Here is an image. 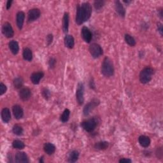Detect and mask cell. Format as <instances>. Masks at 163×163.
Segmentation results:
<instances>
[{
	"instance_id": "19",
	"label": "cell",
	"mask_w": 163,
	"mask_h": 163,
	"mask_svg": "<svg viewBox=\"0 0 163 163\" xmlns=\"http://www.w3.org/2000/svg\"><path fill=\"white\" fill-rule=\"evenodd\" d=\"M69 23H70L69 13L67 12H65L63 19V30L65 33H67L68 31Z\"/></svg>"
},
{
	"instance_id": "13",
	"label": "cell",
	"mask_w": 163,
	"mask_h": 163,
	"mask_svg": "<svg viewBox=\"0 0 163 163\" xmlns=\"http://www.w3.org/2000/svg\"><path fill=\"white\" fill-rule=\"evenodd\" d=\"M12 111H13V114L16 119L19 120L23 118L24 115V111H23V109L22 108V107L20 105H16L13 106L12 108Z\"/></svg>"
},
{
	"instance_id": "20",
	"label": "cell",
	"mask_w": 163,
	"mask_h": 163,
	"mask_svg": "<svg viewBox=\"0 0 163 163\" xmlns=\"http://www.w3.org/2000/svg\"><path fill=\"white\" fill-rule=\"evenodd\" d=\"M9 47L11 51V53L13 55H17L19 51V43L16 40H12L9 43Z\"/></svg>"
},
{
	"instance_id": "24",
	"label": "cell",
	"mask_w": 163,
	"mask_h": 163,
	"mask_svg": "<svg viewBox=\"0 0 163 163\" xmlns=\"http://www.w3.org/2000/svg\"><path fill=\"white\" fill-rule=\"evenodd\" d=\"M109 146V143L105 141H101V142H99L96 143L94 145V149L96 150H105Z\"/></svg>"
},
{
	"instance_id": "18",
	"label": "cell",
	"mask_w": 163,
	"mask_h": 163,
	"mask_svg": "<svg viewBox=\"0 0 163 163\" xmlns=\"http://www.w3.org/2000/svg\"><path fill=\"white\" fill-rule=\"evenodd\" d=\"M2 118L5 123H9L11 119L10 111L8 108H4L2 111Z\"/></svg>"
},
{
	"instance_id": "42",
	"label": "cell",
	"mask_w": 163,
	"mask_h": 163,
	"mask_svg": "<svg viewBox=\"0 0 163 163\" xmlns=\"http://www.w3.org/2000/svg\"><path fill=\"white\" fill-rule=\"evenodd\" d=\"M40 162H41V163H43L44 161H43V157H42V158H40Z\"/></svg>"
},
{
	"instance_id": "4",
	"label": "cell",
	"mask_w": 163,
	"mask_h": 163,
	"mask_svg": "<svg viewBox=\"0 0 163 163\" xmlns=\"http://www.w3.org/2000/svg\"><path fill=\"white\" fill-rule=\"evenodd\" d=\"M98 121L96 118H89L85 121H84L81 124L82 127L87 132H92L97 126Z\"/></svg>"
},
{
	"instance_id": "25",
	"label": "cell",
	"mask_w": 163,
	"mask_h": 163,
	"mask_svg": "<svg viewBox=\"0 0 163 163\" xmlns=\"http://www.w3.org/2000/svg\"><path fill=\"white\" fill-rule=\"evenodd\" d=\"M79 158V152L77 150H73L70 154L68 156V161L69 162H75L78 161Z\"/></svg>"
},
{
	"instance_id": "23",
	"label": "cell",
	"mask_w": 163,
	"mask_h": 163,
	"mask_svg": "<svg viewBox=\"0 0 163 163\" xmlns=\"http://www.w3.org/2000/svg\"><path fill=\"white\" fill-rule=\"evenodd\" d=\"M23 58L24 60L27 61H31L33 59V53L32 51L30 49H29L27 47L25 48L23 50Z\"/></svg>"
},
{
	"instance_id": "34",
	"label": "cell",
	"mask_w": 163,
	"mask_h": 163,
	"mask_svg": "<svg viewBox=\"0 0 163 163\" xmlns=\"http://www.w3.org/2000/svg\"><path fill=\"white\" fill-rule=\"evenodd\" d=\"M6 90H7L6 86L2 82L0 84V95L2 96L3 94H4L6 92Z\"/></svg>"
},
{
	"instance_id": "27",
	"label": "cell",
	"mask_w": 163,
	"mask_h": 163,
	"mask_svg": "<svg viewBox=\"0 0 163 163\" xmlns=\"http://www.w3.org/2000/svg\"><path fill=\"white\" fill-rule=\"evenodd\" d=\"M12 146H13V147L14 148V149L22 150V149H24L25 144L20 140L16 139V140H14L13 142Z\"/></svg>"
},
{
	"instance_id": "10",
	"label": "cell",
	"mask_w": 163,
	"mask_h": 163,
	"mask_svg": "<svg viewBox=\"0 0 163 163\" xmlns=\"http://www.w3.org/2000/svg\"><path fill=\"white\" fill-rule=\"evenodd\" d=\"M81 35L86 43H90L92 39V34L88 27L84 26L81 30Z\"/></svg>"
},
{
	"instance_id": "35",
	"label": "cell",
	"mask_w": 163,
	"mask_h": 163,
	"mask_svg": "<svg viewBox=\"0 0 163 163\" xmlns=\"http://www.w3.org/2000/svg\"><path fill=\"white\" fill-rule=\"evenodd\" d=\"M46 41L47 43V45L49 46L50 44L53 43V35L52 34H49L47 36V38H46Z\"/></svg>"
},
{
	"instance_id": "6",
	"label": "cell",
	"mask_w": 163,
	"mask_h": 163,
	"mask_svg": "<svg viewBox=\"0 0 163 163\" xmlns=\"http://www.w3.org/2000/svg\"><path fill=\"white\" fill-rule=\"evenodd\" d=\"M90 54L94 58H98L103 54V50L101 47L98 43H92L89 47Z\"/></svg>"
},
{
	"instance_id": "5",
	"label": "cell",
	"mask_w": 163,
	"mask_h": 163,
	"mask_svg": "<svg viewBox=\"0 0 163 163\" xmlns=\"http://www.w3.org/2000/svg\"><path fill=\"white\" fill-rule=\"evenodd\" d=\"M100 103V101L98 99L94 98L89 103H87V104L85 106L84 108L83 113L85 116H87L91 114L92 111L96 107H98Z\"/></svg>"
},
{
	"instance_id": "1",
	"label": "cell",
	"mask_w": 163,
	"mask_h": 163,
	"mask_svg": "<svg viewBox=\"0 0 163 163\" xmlns=\"http://www.w3.org/2000/svg\"><path fill=\"white\" fill-rule=\"evenodd\" d=\"M92 13V6L88 3H83L78 5L77 7V13L75 21L78 25L82 24L90 19Z\"/></svg>"
},
{
	"instance_id": "37",
	"label": "cell",
	"mask_w": 163,
	"mask_h": 163,
	"mask_svg": "<svg viewBox=\"0 0 163 163\" xmlns=\"http://www.w3.org/2000/svg\"><path fill=\"white\" fill-rule=\"evenodd\" d=\"M89 86H90L91 89H95L96 85H95L94 82V80H93L92 78L90 80V82H89Z\"/></svg>"
},
{
	"instance_id": "15",
	"label": "cell",
	"mask_w": 163,
	"mask_h": 163,
	"mask_svg": "<svg viewBox=\"0 0 163 163\" xmlns=\"http://www.w3.org/2000/svg\"><path fill=\"white\" fill-rule=\"evenodd\" d=\"M24 19H25V13L22 11L19 12L16 16V23H17V26L20 30L23 29Z\"/></svg>"
},
{
	"instance_id": "8",
	"label": "cell",
	"mask_w": 163,
	"mask_h": 163,
	"mask_svg": "<svg viewBox=\"0 0 163 163\" xmlns=\"http://www.w3.org/2000/svg\"><path fill=\"white\" fill-rule=\"evenodd\" d=\"M2 33L6 38H12L14 35V31L12 25L9 23H5L2 26Z\"/></svg>"
},
{
	"instance_id": "28",
	"label": "cell",
	"mask_w": 163,
	"mask_h": 163,
	"mask_svg": "<svg viewBox=\"0 0 163 163\" xmlns=\"http://www.w3.org/2000/svg\"><path fill=\"white\" fill-rule=\"evenodd\" d=\"M70 115V110L69 109H65L63 113V114L61 115V118H60L61 121L63 123L68 122V121L69 120Z\"/></svg>"
},
{
	"instance_id": "30",
	"label": "cell",
	"mask_w": 163,
	"mask_h": 163,
	"mask_svg": "<svg viewBox=\"0 0 163 163\" xmlns=\"http://www.w3.org/2000/svg\"><path fill=\"white\" fill-rule=\"evenodd\" d=\"M12 131L13 132V134L17 136H20L23 132V128L20 126L19 124H16L13 125V127L12 128Z\"/></svg>"
},
{
	"instance_id": "39",
	"label": "cell",
	"mask_w": 163,
	"mask_h": 163,
	"mask_svg": "<svg viewBox=\"0 0 163 163\" xmlns=\"http://www.w3.org/2000/svg\"><path fill=\"white\" fill-rule=\"evenodd\" d=\"M156 154H157V156L158 158H162V149L160 148V149H158V150L156 152Z\"/></svg>"
},
{
	"instance_id": "12",
	"label": "cell",
	"mask_w": 163,
	"mask_h": 163,
	"mask_svg": "<svg viewBox=\"0 0 163 163\" xmlns=\"http://www.w3.org/2000/svg\"><path fill=\"white\" fill-rule=\"evenodd\" d=\"M15 161L17 163H28L29 162L27 154L24 152H18L15 156Z\"/></svg>"
},
{
	"instance_id": "9",
	"label": "cell",
	"mask_w": 163,
	"mask_h": 163,
	"mask_svg": "<svg viewBox=\"0 0 163 163\" xmlns=\"http://www.w3.org/2000/svg\"><path fill=\"white\" fill-rule=\"evenodd\" d=\"M40 11L38 9H33L28 12L27 20L29 23L35 21L40 17Z\"/></svg>"
},
{
	"instance_id": "36",
	"label": "cell",
	"mask_w": 163,
	"mask_h": 163,
	"mask_svg": "<svg viewBox=\"0 0 163 163\" xmlns=\"http://www.w3.org/2000/svg\"><path fill=\"white\" fill-rule=\"evenodd\" d=\"M158 31L159 32L160 34L162 36V32H163V29H162V24L161 23H158Z\"/></svg>"
},
{
	"instance_id": "29",
	"label": "cell",
	"mask_w": 163,
	"mask_h": 163,
	"mask_svg": "<svg viewBox=\"0 0 163 163\" xmlns=\"http://www.w3.org/2000/svg\"><path fill=\"white\" fill-rule=\"evenodd\" d=\"M23 83H24V80L21 77H17L16 78H15L13 82L14 87L16 89H20L22 87H23Z\"/></svg>"
},
{
	"instance_id": "40",
	"label": "cell",
	"mask_w": 163,
	"mask_h": 163,
	"mask_svg": "<svg viewBox=\"0 0 163 163\" xmlns=\"http://www.w3.org/2000/svg\"><path fill=\"white\" fill-rule=\"evenodd\" d=\"M12 3H13L12 0H9V1L7 2V3H6V9L7 10H9L10 9Z\"/></svg>"
},
{
	"instance_id": "22",
	"label": "cell",
	"mask_w": 163,
	"mask_h": 163,
	"mask_svg": "<svg viewBox=\"0 0 163 163\" xmlns=\"http://www.w3.org/2000/svg\"><path fill=\"white\" fill-rule=\"evenodd\" d=\"M43 150L48 155H53L56 151V147L51 143H47L43 146Z\"/></svg>"
},
{
	"instance_id": "17",
	"label": "cell",
	"mask_w": 163,
	"mask_h": 163,
	"mask_svg": "<svg viewBox=\"0 0 163 163\" xmlns=\"http://www.w3.org/2000/svg\"><path fill=\"white\" fill-rule=\"evenodd\" d=\"M115 9L117 13L122 17H124L125 15V10L123 5L119 1L115 2Z\"/></svg>"
},
{
	"instance_id": "3",
	"label": "cell",
	"mask_w": 163,
	"mask_h": 163,
	"mask_svg": "<svg viewBox=\"0 0 163 163\" xmlns=\"http://www.w3.org/2000/svg\"><path fill=\"white\" fill-rule=\"evenodd\" d=\"M154 69L149 66L144 68L139 73V81L142 84L149 83L152 80L154 75Z\"/></svg>"
},
{
	"instance_id": "38",
	"label": "cell",
	"mask_w": 163,
	"mask_h": 163,
	"mask_svg": "<svg viewBox=\"0 0 163 163\" xmlns=\"http://www.w3.org/2000/svg\"><path fill=\"white\" fill-rule=\"evenodd\" d=\"M131 162H132V161L129 159L123 158V159H121V160H119L120 163H131Z\"/></svg>"
},
{
	"instance_id": "31",
	"label": "cell",
	"mask_w": 163,
	"mask_h": 163,
	"mask_svg": "<svg viewBox=\"0 0 163 163\" xmlns=\"http://www.w3.org/2000/svg\"><path fill=\"white\" fill-rule=\"evenodd\" d=\"M105 2L102 1V0H99V1H95L94 5V8L96 10H101L103 6L105 5Z\"/></svg>"
},
{
	"instance_id": "2",
	"label": "cell",
	"mask_w": 163,
	"mask_h": 163,
	"mask_svg": "<svg viewBox=\"0 0 163 163\" xmlns=\"http://www.w3.org/2000/svg\"><path fill=\"white\" fill-rule=\"evenodd\" d=\"M101 73L106 77H110L114 74V66L113 62L108 57H105L103 59L101 64Z\"/></svg>"
},
{
	"instance_id": "43",
	"label": "cell",
	"mask_w": 163,
	"mask_h": 163,
	"mask_svg": "<svg viewBox=\"0 0 163 163\" xmlns=\"http://www.w3.org/2000/svg\"><path fill=\"white\" fill-rule=\"evenodd\" d=\"M124 2L125 3H130L131 2V1H128V2L127 1H124Z\"/></svg>"
},
{
	"instance_id": "16",
	"label": "cell",
	"mask_w": 163,
	"mask_h": 163,
	"mask_svg": "<svg viewBox=\"0 0 163 163\" xmlns=\"http://www.w3.org/2000/svg\"><path fill=\"white\" fill-rule=\"evenodd\" d=\"M64 45L68 49H73L75 45V40L73 36L70 34L66 35L64 38Z\"/></svg>"
},
{
	"instance_id": "11",
	"label": "cell",
	"mask_w": 163,
	"mask_h": 163,
	"mask_svg": "<svg viewBox=\"0 0 163 163\" xmlns=\"http://www.w3.org/2000/svg\"><path fill=\"white\" fill-rule=\"evenodd\" d=\"M19 97L20 98L24 101H27L28 100H29V98H31V90L29 89V88L27 87H24V88H22L20 90L19 92Z\"/></svg>"
},
{
	"instance_id": "21",
	"label": "cell",
	"mask_w": 163,
	"mask_h": 163,
	"mask_svg": "<svg viewBox=\"0 0 163 163\" xmlns=\"http://www.w3.org/2000/svg\"><path fill=\"white\" fill-rule=\"evenodd\" d=\"M138 142L141 146L144 148H147L150 145L151 141L149 137L145 135H142L138 138Z\"/></svg>"
},
{
	"instance_id": "26",
	"label": "cell",
	"mask_w": 163,
	"mask_h": 163,
	"mask_svg": "<svg viewBox=\"0 0 163 163\" xmlns=\"http://www.w3.org/2000/svg\"><path fill=\"white\" fill-rule=\"evenodd\" d=\"M124 39L125 42H126L129 45H130L131 47H135L136 45V41L135 40V38H133L132 36H131L129 34H125L124 36Z\"/></svg>"
},
{
	"instance_id": "32",
	"label": "cell",
	"mask_w": 163,
	"mask_h": 163,
	"mask_svg": "<svg viewBox=\"0 0 163 163\" xmlns=\"http://www.w3.org/2000/svg\"><path fill=\"white\" fill-rule=\"evenodd\" d=\"M42 94L43 97L45 98L46 100H48L51 96V92L47 88H44L42 91Z\"/></svg>"
},
{
	"instance_id": "7",
	"label": "cell",
	"mask_w": 163,
	"mask_h": 163,
	"mask_svg": "<svg viewBox=\"0 0 163 163\" xmlns=\"http://www.w3.org/2000/svg\"><path fill=\"white\" fill-rule=\"evenodd\" d=\"M76 98L80 105L83 104L84 102V86L82 82H80L78 84L76 91Z\"/></svg>"
},
{
	"instance_id": "33",
	"label": "cell",
	"mask_w": 163,
	"mask_h": 163,
	"mask_svg": "<svg viewBox=\"0 0 163 163\" xmlns=\"http://www.w3.org/2000/svg\"><path fill=\"white\" fill-rule=\"evenodd\" d=\"M56 64V59L54 57H50L49 61V66L50 69H53Z\"/></svg>"
},
{
	"instance_id": "41",
	"label": "cell",
	"mask_w": 163,
	"mask_h": 163,
	"mask_svg": "<svg viewBox=\"0 0 163 163\" xmlns=\"http://www.w3.org/2000/svg\"><path fill=\"white\" fill-rule=\"evenodd\" d=\"M159 16L161 17V19H162V10H159Z\"/></svg>"
},
{
	"instance_id": "14",
	"label": "cell",
	"mask_w": 163,
	"mask_h": 163,
	"mask_svg": "<svg viewBox=\"0 0 163 163\" xmlns=\"http://www.w3.org/2000/svg\"><path fill=\"white\" fill-rule=\"evenodd\" d=\"M43 77H44V73L43 72H41V71L35 72V73H33L31 75L30 79L33 84L38 85L40 83V80Z\"/></svg>"
}]
</instances>
